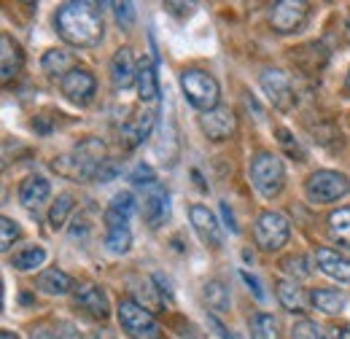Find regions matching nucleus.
<instances>
[{"instance_id":"ddd939ff","label":"nucleus","mask_w":350,"mask_h":339,"mask_svg":"<svg viewBox=\"0 0 350 339\" xmlns=\"http://www.w3.org/2000/svg\"><path fill=\"white\" fill-rule=\"evenodd\" d=\"M200 127L211 140H229L234 135V129H237V119H234V113L229 108L219 105V108H213V111L200 116Z\"/></svg>"},{"instance_id":"9b49d317","label":"nucleus","mask_w":350,"mask_h":339,"mask_svg":"<svg viewBox=\"0 0 350 339\" xmlns=\"http://www.w3.org/2000/svg\"><path fill=\"white\" fill-rule=\"evenodd\" d=\"M189 218H191V229L197 232V237L208 248L219 251L221 245H224V234H221V226L219 221H216V215L208 211L205 205H191L189 208Z\"/></svg>"},{"instance_id":"2f4dec72","label":"nucleus","mask_w":350,"mask_h":339,"mask_svg":"<svg viewBox=\"0 0 350 339\" xmlns=\"http://www.w3.org/2000/svg\"><path fill=\"white\" fill-rule=\"evenodd\" d=\"M291 339H323V331H321V326L315 323V321H297L294 323V329H291Z\"/></svg>"},{"instance_id":"39448f33","label":"nucleus","mask_w":350,"mask_h":339,"mask_svg":"<svg viewBox=\"0 0 350 339\" xmlns=\"http://www.w3.org/2000/svg\"><path fill=\"white\" fill-rule=\"evenodd\" d=\"M251 180H254V186H256V191H259L262 197L272 200V197H278V194L283 191V186H286V167H283V162H280L275 154L262 151V154H256L254 162H251Z\"/></svg>"},{"instance_id":"9d476101","label":"nucleus","mask_w":350,"mask_h":339,"mask_svg":"<svg viewBox=\"0 0 350 339\" xmlns=\"http://www.w3.org/2000/svg\"><path fill=\"white\" fill-rule=\"evenodd\" d=\"M143 218L151 229H159L170 218V194L165 186L151 183L143 189Z\"/></svg>"},{"instance_id":"a878e982","label":"nucleus","mask_w":350,"mask_h":339,"mask_svg":"<svg viewBox=\"0 0 350 339\" xmlns=\"http://www.w3.org/2000/svg\"><path fill=\"white\" fill-rule=\"evenodd\" d=\"M46 261V251L41 245H30V248H22L11 256V267L19 269V272H27V269H36Z\"/></svg>"},{"instance_id":"4468645a","label":"nucleus","mask_w":350,"mask_h":339,"mask_svg":"<svg viewBox=\"0 0 350 339\" xmlns=\"http://www.w3.org/2000/svg\"><path fill=\"white\" fill-rule=\"evenodd\" d=\"M76 307L87 310L92 318H100V321H105V318H108V312H111L108 294H105L100 286H94V283H84V286H79V291H76Z\"/></svg>"},{"instance_id":"6ab92c4d","label":"nucleus","mask_w":350,"mask_h":339,"mask_svg":"<svg viewBox=\"0 0 350 339\" xmlns=\"http://www.w3.org/2000/svg\"><path fill=\"white\" fill-rule=\"evenodd\" d=\"M278 299L280 304L288 310V312H307V297H305V288H299L297 280H280L278 283Z\"/></svg>"},{"instance_id":"bb28decb","label":"nucleus","mask_w":350,"mask_h":339,"mask_svg":"<svg viewBox=\"0 0 350 339\" xmlns=\"http://www.w3.org/2000/svg\"><path fill=\"white\" fill-rule=\"evenodd\" d=\"M137 92H140V100H154L157 94H159V84H157V73H154V68L143 59L140 65H137Z\"/></svg>"},{"instance_id":"a19ab883","label":"nucleus","mask_w":350,"mask_h":339,"mask_svg":"<svg viewBox=\"0 0 350 339\" xmlns=\"http://www.w3.org/2000/svg\"><path fill=\"white\" fill-rule=\"evenodd\" d=\"M30 339H57V334H54V331H49V329H44V326H38V329H33Z\"/></svg>"},{"instance_id":"393cba45","label":"nucleus","mask_w":350,"mask_h":339,"mask_svg":"<svg viewBox=\"0 0 350 339\" xmlns=\"http://www.w3.org/2000/svg\"><path fill=\"white\" fill-rule=\"evenodd\" d=\"M41 65H44V70L49 73V76H59V79H65V76L73 70V59H70V54L62 51V49H51V51H46Z\"/></svg>"},{"instance_id":"f257e3e1","label":"nucleus","mask_w":350,"mask_h":339,"mask_svg":"<svg viewBox=\"0 0 350 339\" xmlns=\"http://www.w3.org/2000/svg\"><path fill=\"white\" fill-rule=\"evenodd\" d=\"M54 25H57L62 41H68L70 46L92 49L103 41V11L97 3H89V0L65 3L57 11Z\"/></svg>"},{"instance_id":"37998d69","label":"nucleus","mask_w":350,"mask_h":339,"mask_svg":"<svg viewBox=\"0 0 350 339\" xmlns=\"http://www.w3.org/2000/svg\"><path fill=\"white\" fill-rule=\"evenodd\" d=\"M0 339H19L14 331H0Z\"/></svg>"},{"instance_id":"a211bd4d","label":"nucleus","mask_w":350,"mask_h":339,"mask_svg":"<svg viewBox=\"0 0 350 339\" xmlns=\"http://www.w3.org/2000/svg\"><path fill=\"white\" fill-rule=\"evenodd\" d=\"M49 194H51V186H49V180L41 178V175H30L19 186V202L25 208H30V211L41 208L46 200H49Z\"/></svg>"},{"instance_id":"f03ea898","label":"nucleus","mask_w":350,"mask_h":339,"mask_svg":"<svg viewBox=\"0 0 350 339\" xmlns=\"http://www.w3.org/2000/svg\"><path fill=\"white\" fill-rule=\"evenodd\" d=\"M108 165V148L100 137H87L81 140L73 151L57 157L51 162V167L57 175L70 178V180H87V178H97L103 167Z\"/></svg>"},{"instance_id":"f3484780","label":"nucleus","mask_w":350,"mask_h":339,"mask_svg":"<svg viewBox=\"0 0 350 339\" xmlns=\"http://www.w3.org/2000/svg\"><path fill=\"white\" fill-rule=\"evenodd\" d=\"M22 62H25V57H22L19 43L3 33L0 36V76H3V81H11L14 76H19Z\"/></svg>"},{"instance_id":"f8f14e48","label":"nucleus","mask_w":350,"mask_h":339,"mask_svg":"<svg viewBox=\"0 0 350 339\" xmlns=\"http://www.w3.org/2000/svg\"><path fill=\"white\" fill-rule=\"evenodd\" d=\"M59 86H62V94L68 100H73L79 105H87L89 100H92V94H94V89H97V81H94V76L89 70L73 68L65 79H59Z\"/></svg>"},{"instance_id":"6e6552de","label":"nucleus","mask_w":350,"mask_h":339,"mask_svg":"<svg viewBox=\"0 0 350 339\" xmlns=\"http://www.w3.org/2000/svg\"><path fill=\"white\" fill-rule=\"evenodd\" d=\"M307 14H310V5H307L305 0H280L269 11L272 30L280 33V36L297 33V30H302V25L307 22Z\"/></svg>"},{"instance_id":"72a5a7b5","label":"nucleus","mask_w":350,"mask_h":339,"mask_svg":"<svg viewBox=\"0 0 350 339\" xmlns=\"http://www.w3.org/2000/svg\"><path fill=\"white\" fill-rule=\"evenodd\" d=\"M278 140H280V146H283V148H286L291 157H297V162H305V151L299 148V143L294 140V135H291L288 129H286V127L278 129Z\"/></svg>"},{"instance_id":"7ed1b4c3","label":"nucleus","mask_w":350,"mask_h":339,"mask_svg":"<svg viewBox=\"0 0 350 339\" xmlns=\"http://www.w3.org/2000/svg\"><path fill=\"white\" fill-rule=\"evenodd\" d=\"M180 89H183L186 100H189L197 111L208 113V111L219 108L221 89H219V81H216L211 73L197 70V68L183 70V73H180Z\"/></svg>"},{"instance_id":"423d86ee","label":"nucleus","mask_w":350,"mask_h":339,"mask_svg":"<svg viewBox=\"0 0 350 339\" xmlns=\"http://www.w3.org/2000/svg\"><path fill=\"white\" fill-rule=\"evenodd\" d=\"M350 191V178L334 170H318L307 178L305 194L310 202L326 205V202H337Z\"/></svg>"},{"instance_id":"7c9ffc66","label":"nucleus","mask_w":350,"mask_h":339,"mask_svg":"<svg viewBox=\"0 0 350 339\" xmlns=\"http://www.w3.org/2000/svg\"><path fill=\"white\" fill-rule=\"evenodd\" d=\"M137 291H140V301H137V304H143V307L151 310V312H159V310H162V299L157 294V291H162V288H154L151 280L143 277V280L137 283Z\"/></svg>"},{"instance_id":"412c9836","label":"nucleus","mask_w":350,"mask_h":339,"mask_svg":"<svg viewBox=\"0 0 350 339\" xmlns=\"http://www.w3.org/2000/svg\"><path fill=\"white\" fill-rule=\"evenodd\" d=\"M132 211H135V197H132V191H119V194L111 200L108 211H105V223H130Z\"/></svg>"},{"instance_id":"cd10ccee","label":"nucleus","mask_w":350,"mask_h":339,"mask_svg":"<svg viewBox=\"0 0 350 339\" xmlns=\"http://www.w3.org/2000/svg\"><path fill=\"white\" fill-rule=\"evenodd\" d=\"M251 339H280V326L269 312L251 318Z\"/></svg>"},{"instance_id":"dca6fc26","label":"nucleus","mask_w":350,"mask_h":339,"mask_svg":"<svg viewBox=\"0 0 350 339\" xmlns=\"http://www.w3.org/2000/svg\"><path fill=\"white\" fill-rule=\"evenodd\" d=\"M315 261H318V269L340 283H348L350 280V258L332 248H318L315 251Z\"/></svg>"},{"instance_id":"1a4fd4ad","label":"nucleus","mask_w":350,"mask_h":339,"mask_svg":"<svg viewBox=\"0 0 350 339\" xmlns=\"http://www.w3.org/2000/svg\"><path fill=\"white\" fill-rule=\"evenodd\" d=\"M259 84H262L264 94L269 97V103H272L278 111H291V108H294V103H297V97H294V86H291L288 76H286L283 70H278V68L264 70L262 79H259Z\"/></svg>"},{"instance_id":"c9c22d12","label":"nucleus","mask_w":350,"mask_h":339,"mask_svg":"<svg viewBox=\"0 0 350 339\" xmlns=\"http://www.w3.org/2000/svg\"><path fill=\"white\" fill-rule=\"evenodd\" d=\"M130 180L135 186H140V189H146V186H151V183H157V178H154V170L148 167V165H137L135 172L130 175Z\"/></svg>"},{"instance_id":"c03bdc74","label":"nucleus","mask_w":350,"mask_h":339,"mask_svg":"<svg viewBox=\"0 0 350 339\" xmlns=\"http://www.w3.org/2000/svg\"><path fill=\"white\" fill-rule=\"evenodd\" d=\"M345 86H348V92H350V73H348V79H345Z\"/></svg>"},{"instance_id":"0eeeda50","label":"nucleus","mask_w":350,"mask_h":339,"mask_svg":"<svg viewBox=\"0 0 350 339\" xmlns=\"http://www.w3.org/2000/svg\"><path fill=\"white\" fill-rule=\"evenodd\" d=\"M254 237H256V243H259L262 251H269V254H272V251H280V248L288 243L291 226H288L286 215H280V213H275V211H267L256 218Z\"/></svg>"},{"instance_id":"58836bf2","label":"nucleus","mask_w":350,"mask_h":339,"mask_svg":"<svg viewBox=\"0 0 350 339\" xmlns=\"http://www.w3.org/2000/svg\"><path fill=\"white\" fill-rule=\"evenodd\" d=\"M240 275H243V280H245V283H248V286H251V291H254V297L259 299V301H264L262 283H259V280H256V277H254V275H248V272H240Z\"/></svg>"},{"instance_id":"473e14b6","label":"nucleus","mask_w":350,"mask_h":339,"mask_svg":"<svg viewBox=\"0 0 350 339\" xmlns=\"http://www.w3.org/2000/svg\"><path fill=\"white\" fill-rule=\"evenodd\" d=\"M0 229H3L0 248H3V251H11V245L19 240V226H16V221H11L8 215H3V218H0Z\"/></svg>"},{"instance_id":"c756f323","label":"nucleus","mask_w":350,"mask_h":339,"mask_svg":"<svg viewBox=\"0 0 350 339\" xmlns=\"http://www.w3.org/2000/svg\"><path fill=\"white\" fill-rule=\"evenodd\" d=\"M205 301L216 310V312H226L229 310V291H226V286L221 283V280H211V283H205Z\"/></svg>"},{"instance_id":"20e7f679","label":"nucleus","mask_w":350,"mask_h":339,"mask_svg":"<svg viewBox=\"0 0 350 339\" xmlns=\"http://www.w3.org/2000/svg\"><path fill=\"white\" fill-rule=\"evenodd\" d=\"M116 315L130 339H162V329L154 321V312L137 304L135 299H122L116 307Z\"/></svg>"},{"instance_id":"aec40b11","label":"nucleus","mask_w":350,"mask_h":339,"mask_svg":"<svg viewBox=\"0 0 350 339\" xmlns=\"http://www.w3.org/2000/svg\"><path fill=\"white\" fill-rule=\"evenodd\" d=\"M36 286L44 291V294H51V297H62L73 288V280L62 272V269H44L38 277H36Z\"/></svg>"},{"instance_id":"b1692460","label":"nucleus","mask_w":350,"mask_h":339,"mask_svg":"<svg viewBox=\"0 0 350 339\" xmlns=\"http://www.w3.org/2000/svg\"><path fill=\"white\" fill-rule=\"evenodd\" d=\"M108 232H105V245L108 251L113 254H127L132 245V232L130 223H105Z\"/></svg>"},{"instance_id":"f704fd0d","label":"nucleus","mask_w":350,"mask_h":339,"mask_svg":"<svg viewBox=\"0 0 350 339\" xmlns=\"http://www.w3.org/2000/svg\"><path fill=\"white\" fill-rule=\"evenodd\" d=\"M283 269H286L288 275H294V277H307V275H310V267H307L305 256H288V258L283 261Z\"/></svg>"},{"instance_id":"5701e85b","label":"nucleus","mask_w":350,"mask_h":339,"mask_svg":"<svg viewBox=\"0 0 350 339\" xmlns=\"http://www.w3.org/2000/svg\"><path fill=\"white\" fill-rule=\"evenodd\" d=\"M329 237H332L337 245L350 248V208L334 211L329 215Z\"/></svg>"},{"instance_id":"ea45409f","label":"nucleus","mask_w":350,"mask_h":339,"mask_svg":"<svg viewBox=\"0 0 350 339\" xmlns=\"http://www.w3.org/2000/svg\"><path fill=\"white\" fill-rule=\"evenodd\" d=\"M165 8H170L173 14H186V16H189V14H191V8H194V3H167Z\"/></svg>"},{"instance_id":"79ce46f5","label":"nucleus","mask_w":350,"mask_h":339,"mask_svg":"<svg viewBox=\"0 0 350 339\" xmlns=\"http://www.w3.org/2000/svg\"><path fill=\"white\" fill-rule=\"evenodd\" d=\"M332 331H334V334H332V339H350V323H348V326H340V329L334 326Z\"/></svg>"},{"instance_id":"c85d7f7f","label":"nucleus","mask_w":350,"mask_h":339,"mask_svg":"<svg viewBox=\"0 0 350 339\" xmlns=\"http://www.w3.org/2000/svg\"><path fill=\"white\" fill-rule=\"evenodd\" d=\"M73 205H76L73 194H59V197H57V202H54L51 211H49V223H51V229H62V226H65V221H68V215L73 211Z\"/></svg>"},{"instance_id":"2eb2a0df","label":"nucleus","mask_w":350,"mask_h":339,"mask_svg":"<svg viewBox=\"0 0 350 339\" xmlns=\"http://www.w3.org/2000/svg\"><path fill=\"white\" fill-rule=\"evenodd\" d=\"M137 81V65L132 57V49H119L111 59V84L113 89H130Z\"/></svg>"},{"instance_id":"4c0bfd02","label":"nucleus","mask_w":350,"mask_h":339,"mask_svg":"<svg viewBox=\"0 0 350 339\" xmlns=\"http://www.w3.org/2000/svg\"><path fill=\"white\" fill-rule=\"evenodd\" d=\"M113 8H116V19H119V25L130 27L132 16H135V8H132V3H113Z\"/></svg>"},{"instance_id":"4be33fe9","label":"nucleus","mask_w":350,"mask_h":339,"mask_svg":"<svg viewBox=\"0 0 350 339\" xmlns=\"http://www.w3.org/2000/svg\"><path fill=\"white\" fill-rule=\"evenodd\" d=\"M310 301L315 310L326 312V315H340L345 310V297L342 291H334V288H318L310 294Z\"/></svg>"},{"instance_id":"e433bc0d","label":"nucleus","mask_w":350,"mask_h":339,"mask_svg":"<svg viewBox=\"0 0 350 339\" xmlns=\"http://www.w3.org/2000/svg\"><path fill=\"white\" fill-rule=\"evenodd\" d=\"M54 331H57V339H81L76 323H70V321H57V329Z\"/></svg>"}]
</instances>
